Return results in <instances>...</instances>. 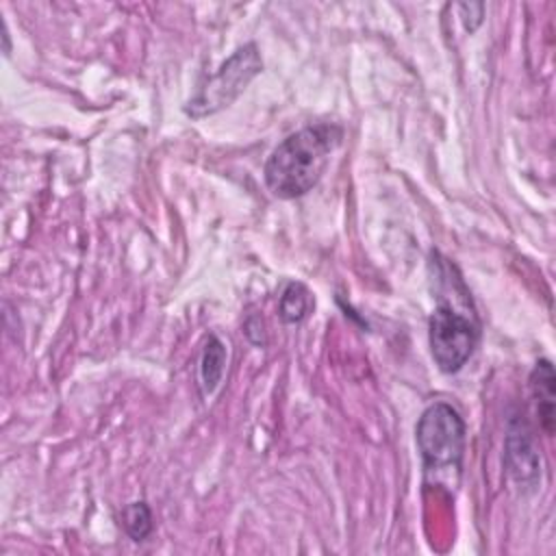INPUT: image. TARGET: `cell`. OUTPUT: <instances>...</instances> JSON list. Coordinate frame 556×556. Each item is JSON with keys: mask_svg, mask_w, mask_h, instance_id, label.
Wrapping results in <instances>:
<instances>
[{"mask_svg": "<svg viewBox=\"0 0 556 556\" xmlns=\"http://www.w3.org/2000/svg\"><path fill=\"white\" fill-rule=\"evenodd\" d=\"M226 365V348L217 337H208L200 358V382L204 393H213L222 380Z\"/></svg>", "mask_w": 556, "mask_h": 556, "instance_id": "52a82bcc", "label": "cell"}, {"mask_svg": "<svg viewBox=\"0 0 556 556\" xmlns=\"http://www.w3.org/2000/svg\"><path fill=\"white\" fill-rule=\"evenodd\" d=\"M341 137L343 130L334 124H315L289 135L265 163L267 189L282 200L308 193L319 182Z\"/></svg>", "mask_w": 556, "mask_h": 556, "instance_id": "6da1fadb", "label": "cell"}, {"mask_svg": "<svg viewBox=\"0 0 556 556\" xmlns=\"http://www.w3.org/2000/svg\"><path fill=\"white\" fill-rule=\"evenodd\" d=\"M124 528L132 541H143L152 532V513L146 502H132L122 513Z\"/></svg>", "mask_w": 556, "mask_h": 556, "instance_id": "9c48e42d", "label": "cell"}, {"mask_svg": "<svg viewBox=\"0 0 556 556\" xmlns=\"http://www.w3.org/2000/svg\"><path fill=\"white\" fill-rule=\"evenodd\" d=\"M554 367L547 358H541L530 376V389L536 402V415L545 434H554Z\"/></svg>", "mask_w": 556, "mask_h": 556, "instance_id": "8992f818", "label": "cell"}, {"mask_svg": "<svg viewBox=\"0 0 556 556\" xmlns=\"http://www.w3.org/2000/svg\"><path fill=\"white\" fill-rule=\"evenodd\" d=\"M415 439L421 452L426 484L454 491L460 480L465 452V421L458 410L445 402L430 404L417 421Z\"/></svg>", "mask_w": 556, "mask_h": 556, "instance_id": "7a4b0ae2", "label": "cell"}, {"mask_svg": "<svg viewBox=\"0 0 556 556\" xmlns=\"http://www.w3.org/2000/svg\"><path fill=\"white\" fill-rule=\"evenodd\" d=\"M313 306L311 293L302 282H289L280 295V317L287 324L302 321Z\"/></svg>", "mask_w": 556, "mask_h": 556, "instance_id": "ba28073f", "label": "cell"}, {"mask_svg": "<svg viewBox=\"0 0 556 556\" xmlns=\"http://www.w3.org/2000/svg\"><path fill=\"white\" fill-rule=\"evenodd\" d=\"M506 465L510 476L517 484L534 489L541 476L539 469V452L532 439V430L521 417H513L508 421V434H506V452H504Z\"/></svg>", "mask_w": 556, "mask_h": 556, "instance_id": "5b68a950", "label": "cell"}, {"mask_svg": "<svg viewBox=\"0 0 556 556\" xmlns=\"http://www.w3.org/2000/svg\"><path fill=\"white\" fill-rule=\"evenodd\" d=\"M480 326L473 313L458 311L450 302H439L428 321V343L437 367L443 374L458 371L473 354Z\"/></svg>", "mask_w": 556, "mask_h": 556, "instance_id": "277c9868", "label": "cell"}, {"mask_svg": "<svg viewBox=\"0 0 556 556\" xmlns=\"http://www.w3.org/2000/svg\"><path fill=\"white\" fill-rule=\"evenodd\" d=\"M263 59L256 43H245L237 48L215 74L206 78V83L195 91L193 98L185 104V113L193 119H202L213 115L226 106H230L239 93L250 85V80L261 74Z\"/></svg>", "mask_w": 556, "mask_h": 556, "instance_id": "3957f363", "label": "cell"}]
</instances>
